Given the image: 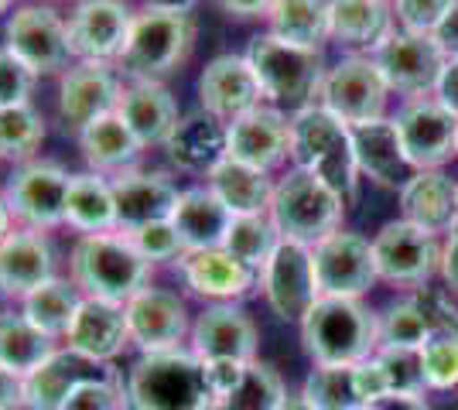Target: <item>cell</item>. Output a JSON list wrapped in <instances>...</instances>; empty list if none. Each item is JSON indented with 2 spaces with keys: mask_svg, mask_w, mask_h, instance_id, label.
I'll return each mask as SVG.
<instances>
[{
  "mask_svg": "<svg viewBox=\"0 0 458 410\" xmlns=\"http://www.w3.org/2000/svg\"><path fill=\"white\" fill-rule=\"evenodd\" d=\"M394 35V11L386 0H332L328 4V38L352 48V55L373 52Z\"/></svg>",
  "mask_w": 458,
  "mask_h": 410,
  "instance_id": "obj_31",
  "label": "cell"
},
{
  "mask_svg": "<svg viewBox=\"0 0 458 410\" xmlns=\"http://www.w3.org/2000/svg\"><path fill=\"white\" fill-rule=\"evenodd\" d=\"M386 93H390V86L380 76L377 62L369 55H345L325 72L318 106L343 120L345 127H360V123L383 117Z\"/></svg>",
  "mask_w": 458,
  "mask_h": 410,
  "instance_id": "obj_10",
  "label": "cell"
},
{
  "mask_svg": "<svg viewBox=\"0 0 458 410\" xmlns=\"http://www.w3.org/2000/svg\"><path fill=\"white\" fill-rule=\"evenodd\" d=\"M116 113L123 117L144 151L168 147V140L182 123L178 99L172 96V89L165 82H148V79H123Z\"/></svg>",
  "mask_w": 458,
  "mask_h": 410,
  "instance_id": "obj_21",
  "label": "cell"
},
{
  "mask_svg": "<svg viewBox=\"0 0 458 410\" xmlns=\"http://www.w3.org/2000/svg\"><path fill=\"white\" fill-rule=\"evenodd\" d=\"M0 410H28L24 400V380L0 366Z\"/></svg>",
  "mask_w": 458,
  "mask_h": 410,
  "instance_id": "obj_54",
  "label": "cell"
},
{
  "mask_svg": "<svg viewBox=\"0 0 458 410\" xmlns=\"http://www.w3.org/2000/svg\"><path fill=\"white\" fill-rule=\"evenodd\" d=\"M349 209L343 198L335 196L322 178L308 175L301 168H291L270 196V222L277 226L281 239H294L315 247L325 236L339 233L343 213Z\"/></svg>",
  "mask_w": 458,
  "mask_h": 410,
  "instance_id": "obj_7",
  "label": "cell"
},
{
  "mask_svg": "<svg viewBox=\"0 0 458 410\" xmlns=\"http://www.w3.org/2000/svg\"><path fill=\"white\" fill-rule=\"evenodd\" d=\"M191 45H195L191 14L140 7V11H134L127 45L116 59V72L123 79L165 82L172 72L185 65V59L191 55Z\"/></svg>",
  "mask_w": 458,
  "mask_h": 410,
  "instance_id": "obj_6",
  "label": "cell"
},
{
  "mask_svg": "<svg viewBox=\"0 0 458 410\" xmlns=\"http://www.w3.org/2000/svg\"><path fill=\"white\" fill-rule=\"evenodd\" d=\"M233 219L236 215L212 196L209 185H195V188H182V196L174 202L172 226L185 254H199V250H223Z\"/></svg>",
  "mask_w": 458,
  "mask_h": 410,
  "instance_id": "obj_27",
  "label": "cell"
},
{
  "mask_svg": "<svg viewBox=\"0 0 458 410\" xmlns=\"http://www.w3.org/2000/svg\"><path fill=\"white\" fill-rule=\"evenodd\" d=\"M394 123L414 172H438L445 161L458 155V117L435 96L407 99Z\"/></svg>",
  "mask_w": 458,
  "mask_h": 410,
  "instance_id": "obj_13",
  "label": "cell"
},
{
  "mask_svg": "<svg viewBox=\"0 0 458 410\" xmlns=\"http://www.w3.org/2000/svg\"><path fill=\"white\" fill-rule=\"evenodd\" d=\"M226 157L257 172H274L291 157V117L277 106H257L226 127Z\"/></svg>",
  "mask_w": 458,
  "mask_h": 410,
  "instance_id": "obj_20",
  "label": "cell"
},
{
  "mask_svg": "<svg viewBox=\"0 0 458 410\" xmlns=\"http://www.w3.org/2000/svg\"><path fill=\"white\" fill-rule=\"evenodd\" d=\"M277 243H281V233L270 222V215H236L223 250L236 256L240 264H247L250 271L260 273L277 250Z\"/></svg>",
  "mask_w": 458,
  "mask_h": 410,
  "instance_id": "obj_40",
  "label": "cell"
},
{
  "mask_svg": "<svg viewBox=\"0 0 458 410\" xmlns=\"http://www.w3.org/2000/svg\"><path fill=\"white\" fill-rule=\"evenodd\" d=\"M76 4H79V0H76Z\"/></svg>",
  "mask_w": 458,
  "mask_h": 410,
  "instance_id": "obj_64",
  "label": "cell"
},
{
  "mask_svg": "<svg viewBox=\"0 0 458 410\" xmlns=\"http://www.w3.org/2000/svg\"><path fill=\"white\" fill-rule=\"evenodd\" d=\"M0 297H7V291H4V284H0Z\"/></svg>",
  "mask_w": 458,
  "mask_h": 410,
  "instance_id": "obj_63",
  "label": "cell"
},
{
  "mask_svg": "<svg viewBox=\"0 0 458 410\" xmlns=\"http://www.w3.org/2000/svg\"><path fill=\"white\" fill-rule=\"evenodd\" d=\"M199 0H140V7H151V11H174V14H191Z\"/></svg>",
  "mask_w": 458,
  "mask_h": 410,
  "instance_id": "obj_59",
  "label": "cell"
},
{
  "mask_svg": "<svg viewBox=\"0 0 458 410\" xmlns=\"http://www.w3.org/2000/svg\"><path fill=\"white\" fill-rule=\"evenodd\" d=\"M414 305L420 308L424 322H428V332H458V308L452 305V297L441 291H431V288H418L411 294Z\"/></svg>",
  "mask_w": 458,
  "mask_h": 410,
  "instance_id": "obj_50",
  "label": "cell"
},
{
  "mask_svg": "<svg viewBox=\"0 0 458 410\" xmlns=\"http://www.w3.org/2000/svg\"><path fill=\"white\" fill-rule=\"evenodd\" d=\"M380 76L390 89L403 93L407 99H420L438 89V79L448 65V55L441 52L435 35H414V31H394L380 48L369 52Z\"/></svg>",
  "mask_w": 458,
  "mask_h": 410,
  "instance_id": "obj_11",
  "label": "cell"
},
{
  "mask_svg": "<svg viewBox=\"0 0 458 410\" xmlns=\"http://www.w3.org/2000/svg\"><path fill=\"white\" fill-rule=\"evenodd\" d=\"M69 280L82 297L127 305L137 291L151 284V264L137 254L127 233L79 236L69 254Z\"/></svg>",
  "mask_w": 458,
  "mask_h": 410,
  "instance_id": "obj_2",
  "label": "cell"
},
{
  "mask_svg": "<svg viewBox=\"0 0 458 410\" xmlns=\"http://www.w3.org/2000/svg\"><path fill=\"white\" fill-rule=\"evenodd\" d=\"M131 236V243L137 247V254L144 256L148 264H178L182 256H185V247H182V239L174 233L172 219H161V222H151V226H140L134 230Z\"/></svg>",
  "mask_w": 458,
  "mask_h": 410,
  "instance_id": "obj_47",
  "label": "cell"
},
{
  "mask_svg": "<svg viewBox=\"0 0 458 410\" xmlns=\"http://www.w3.org/2000/svg\"><path fill=\"white\" fill-rule=\"evenodd\" d=\"M72 175L55 161H31L11 172L4 185V202L21 230L52 233L65 226V198H69Z\"/></svg>",
  "mask_w": 458,
  "mask_h": 410,
  "instance_id": "obj_9",
  "label": "cell"
},
{
  "mask_svg": "<svg viewBox=\"0 0 458 410\" xmlns=\"http://www.w3.org/2000/svg\"><path fill=\"white\" fill-rule=\"evenodd\" d=\"M260 288L267 294L270 312L284 322H298L311 312V305L322 297L315 277V254L305 243L281 239L267 267L260 271Z\"/></svg>",
  "mask_w": 458,
  "mask_h": 410,
  "instance_id": "obj_14",
  "label": "cell"
},
{
  "mask_svg": "<svg viewBox=\"0 0 458 410\" xmlns=\"http://www.w3.org/2000/svg\"><path fill=\"white\" fill-rule=\"evenodd\" d=\"M247 62L260 79V89L267 106L298 113L305 106H315L325 82V62L318 48H301L274 35H257L247 48Z\"/></svg>",
  "mask_w": 458,
  "mask_h": 410,
  "instance_id": "obj_5",
  "label": "cell"
},
{
  "mask_svg": "<svg viewBox=\"0 0 458 410\" xmlns=\"http://www.w3.org/2000/svg\"><path fill=\"white\" fill-rule=\"evenodd\" d=\"M315 254V277L318 291L328 297H360L377 280V260H373V243L360 233H332L322 243L311 247Z\"/></svg>",
  "mask_w": 458,
  "mask_h": 410,
  "instance_id": "obj_16",
  "label": "cell"
},
{
  "mask_svg": "<svg viewBox=\"0 0 458 410\" xmlns=\"http://www.w3.org/2000/svg\"><path fill=\"white\" fill-rule=\"evenodd\" d=\"M4 48L21 59L35 76H62L72 65L69 48V18H62L52 4H21L4 24Z\"/></svg>",
  "mask_w": 458,
  "mask_h": 410,
  "instance_id": "obj_8",
  "label": "cell"
},
{
  "mask_svg": "<svg viewBox=\"0 0 458 410\" xmlns=\"http://www.w3.org/2000/svg\"><path fill=\"white\" fill-rule=\"evenodd\" d=\"M131 24H134V11L123 0H79L69 14L72 59L116 65L131 35Z\"/></svg>",
  "mask_w": 458,
  "mask_h": 410,
  "instance_id": "obj_15",
  "label": "cell"
},
{
  "mask_svg": "<svg viewBox=\"0 0 458 410\" xmlns=\"http://www.w3.org/2000/svg\"><path fill=\"white\" fill-rule=\"evenodd\" d=\"M96 366L79 359L76 352L58 349L52 359H45L38 370L24 376V400L28 410H62L69 393L76 390L86 376H93Z\"/></svg>",
  "mask_w": 458,
  "mask_h": 410,
  "instance_id": "obj_35",
  "label": "cell"
},
{
  "mask_svg": "<svg viewBox=\"0 0 458 410\" xmlns=\"http://www.w3.org/2000/svg\"><path fill=\"white\" fill-rule=\"evenodd\" d=\"M35 82H38V76L0 45V110L28 106L31 93H35Z\"/></svg>",
  "mask_w": 458,
  "mask_h": 410,
  "instance_id": "obj_48",
  "label": "cell"
},
{
  "mask_svg": "<svg viewBox=\"0 0 458 410\" xmlns=\"http://www.w3.org/2000/svg\"><path fill=\"white\" fill-rule=\"evenodd\" d=\"M301 342L318 366H356L380 349V325L360 297L322 294L301 318Z\"/></svg>",
  "mask_w": 458,
  "mask_h": 410,
  "instance_id": "obj_4",
  "label": "cell"
},
{
  "mask_svg": "<svg viewBox=\"0 0 458 410\" xmlns=\"http://www.w3.org/2000/svg\"><path fill=\"white\" fill-rule=\"evenodd\" d=\"M291 161L294 168L322 178L345 205L356 202L360 164H356L352 130L318 103L291 113Z\"/></svg>",
  "mask_w": 458,
  "mask_h": 410,
  "instance_id": "obj_3",
  "label": "cell"
},
{
  "mask_svg": "<svg viewBox=\"0 0 458 410\" xmlns=\"http://www.w3.org/2000/svg\"><path fill=\"white\" fill-rule=\"evenodd\" d=\"M420 359H424V380L431 390L458 387V332L428 335Z\"/></svg>",
  "mask_w": 458,
  "mask_h": 410,
  "instance_id": "obj_44",
  "label": "cell"
},
{
  "mask_svg": "<svg viewBox=\"0 0 458 410\" xmlns=\"http://www.w3.org/2000/svg\"><path fill=\"white\" fill-rule=\"evenodd\" d=\"M435 99H438L448 113L458 117V59H448V65H445V72H441V79H438Z\"/></svg>",
  "mask_w": 458,
  "mask_h": 410,
  "instance_id": "obj_53",
  "label": "cell"
},
{
  "mask_svg": "<svg viewBox=\"0 0 458 410\" xmlns=\"http://www.w3.org/2000/svg\"><path fill=\"white\" fill-rule=\"evenodd\" d=\"M373 260H377V273L383 280L424 288V280L435 271H441L438 236L424 233L407 219L386 222L373 239Z\"/></svg>",
  "mask_w": 458,
  "mask_h": 410,
  "instance_id": "obj_17",
  "label": "cell"
},
{
  "mask_svg": "<svg viewBox=\"0 0 458 410\" xmlns=\"http://www.w3.org/2000/svg\"><path fill=\"white\" fill-rule=\"evenodd\" d=\"M229 18H267L274 0H216Z\"/></svg>",
  "mask_w": 458,
  "mask_h": 410,
  "instance_id": "obj_57",
  "label": "cell"
},
{
  "mask_svg": "<svg viewBox=\"0 0 458 410\" xmlns=\"http://www.w3.org/2000/svg\"><path fill=\"white\" fill-rule=\"evenodd\" d=\"M247 366H243V363H229V359L206 363V376H209V387H212V393H216V400H219V410H223L229 393L236 390V383L243 380V370H247Z\"/></svg>",
  "mask_w": 458,
  "mask_h": 410,
  "instance_id": "obj_51",
  "label": "cell"
},
{
  "mask_svg": "<svg viewBox=\"0 0 458 410\" xmlns=\"http://www.w3.org/2000/svg\"><path fill=\"white\" fill-rule=\"evenodd\" d=\"M45 137H48L45 117L31 103L14 106V110H0V161H7L14 168L38 161Z\"/></svg>",
  "mask_w": 458,
  "mask_h": 410,
  "instance_id": "obj_39",
  "label": "cell"
},
{
  "mask_svg": "<svg viewBox=\"0 0 458 410\" xmlns=\"http://www.w3.org/2000/svg\"><path fill=\"white\" fill-rule=\"evenodd\" d=\"M131 410H219L206 363L191 349L144 352L127 372Z\"/></svg>",
  "mask_w": 458,
  "mask_h": 410,
  "instance_id": "obj_1",
  "label": "cell"
},
{
  "mask_svg": "<svg viewBox=\"0 0 458 410\" xmlns=\"http://www.w3.org/2000/svg\"><path fill=\"white\" fill-rule=\"evenodd\" d=\"M189 349L202 363L229 359V363H253L257 359V325L236 305H209L191 322Z\"/></svg>",
  "mask_w": 458,
  "mask_h": 410,
  "instance_id": "obj_22",
  "label": "cell"
},
{
  "mask_svg": "<svg viewBox=\"0 0 458 410\" xmlns=\"http://www.w3.org/2000/svg\"><path fill=\"white\" fill-rule=\"evenodd\" d=\"M403 219L424 233H452L458 222V181L445 172H414V178L401 188Z\"/></svg>",
  "mask_w": 458,
  "mask_h": 410,
  "instance_id": "obj_30",
  "label": "cell"
},
{
  "mask_svg": "<svg viewBox=\"0 0 458 410\" xmlns=\"http://www.w3.org/2000/svg\"><path fill=\"white\" fill-rule=\"evenodd\" d=\"M120 89H123V76L116 72V65L72 62L58 76V123L79 137L93 120L114 113L116 103H120Z\"/></svg>",
  "mask_w": 458,
  "mask_h": 410,
  "instance_id": "obj_12",
  "label": "cell"
},
{
  "mask_svg": "<svg viewBox=\"0 0 458 410\" xmlns=\"http://www.w3.org/2000/svg\"><path fill=\"white\" fill-rule=\"evenodd\" d=\"M76 140H79V151H82L86 168L96 172V175L116 178V175H127V172L140 168L144 147H140V140L131 134V127L123 123V117H120L116 110L106 113V117L93 120Z\"/></svg>",
  "mask_w": 458,
  "mask_h": 410,
  "instance_id": "obj_29",
  "label": "cell"
},
{
  "mask_svg": "<svg viewBox=\"0 0 458 410\" xmlns=\"http://www.w3.org/2000/svg\"><path fill=\"white\" fill-rule=\"evenodd\" d=\"M199 103L206 113H212L229 127L233 120L253 113L267 99H264L260 79L247 62V55H216L199 79Z\"/></svg>",
  "mask_w": 458,
  "mask_h": 410,
  "instance_id": "obj_19",
  "label": "cell"
},
{
  "mask_svg": "<svg viewBox=\"0 0 458 410\" xmlns=\"http://www.w3.org/2000/svg\"><path fill=\"white\" fill-rule=\"evenodd\" d=\"M110 185H114L120 233H134L140 226L172 219L174 202L182 196V188L174 185L168 172H148V168H134L127 175L110 178Z\"/></svg>",
  "mask_w": 458,
  "mask_h": 410,
  "instance_id": "obj_23",
  "label": "cell"
},
{
  "mask_svg": "<svg viewBox=\"0 0 458 410\" xmlns=\"http://www.w3.org/2000/svg\"><path fill=\"white\" fill-rule=\"evenodd\" d=\"M58 352V342L52 335L35 329L24 312H0V366L14 376L35 372Z\"/></svg>",
  "mask_w": 458,
  "mask_h": 410,
  "instance_id": "obj_37",
  "label": "cell"
},
{
  "mask_svg": "<svg viewBox=\"0 0 458 410\" xmlns=\"http://www.w3.org/2000/svg\"><path fill=\"white\" fill-rule=\"evenodd\" d=\"M315 410H366V400L356 387V366H318L311 370L301 390Z\"/></svg>",
  "mask_w": 458,
  "mask_h": 410,
  "instance_id": "obj_41",
  "label": "cell"
},
{
  "mask_svg": "<svg viewBox=\"0 0 458 410\" xmlns=\"http://www.w3.org/2000/svg\"><path fill=\"white\" fill-rule=\"evenodd\" d=\"M435 41L441 45V52L448 59H458V0L448 7V14L441 18V24L435 28Z\"/></svg>",
  "mask_w": 458,
  "mask_h": 410,
  "instance_id": "obj_55",
  "label": "cell"
},
{
  "mask_svg": "<svg viewBox=\"0 0 458 410\" xmlns=\"http://www.w3.org/2000/svg\"><path fill=\"white\" fill-rule=\"evenodd\" d=\"M383 376L390 393H407V397H420L428 380H424V359L420 349H380L377 352Z\"/></svg>",
  "mask_w": 458,
  "mask_h": 410,
  "instance_id": "obj_46",
  "label": "cell"
},
{
  "mask_svg": "<svg viewBox=\"0 0 458 410\" xmlns=\"http://www.w3.org/2000/svg\"><path fill=\"white\" fill-rule=\"evenodd\" d=\"M65 226L76 230L79 236L116 233V198L110 178L96 172H79L72 175L69 198H65Z\"/></svg>",
  "mask_w": 458,
  "mask_h": 410,
  "instance_id": "obj_33",
  "label": "cell"
},
{
  "mask_svg": "<svg viewBox=\"0 0 458 410\" xmlns=\"http://www.w3.org/2000/svg\"><path fill=\"white\" fill-rule=\"evenodd\" d=\"M277 410H315V407L308 404L301 393H284V400H281V407Z\"/></svg>",
  "mask_w": 458,
  "mask_h": 410,
  "instance_id": "obj_61",
  "label": "cell"
},
{
  "mask_svg": "<svg viewBox=\"0 0 458 410\" xmlns=\"http://www.w3.org/2000/svg\"><path fill=\"white\" fill-rule=\"evenodd\" d=\"M127 329L140 356L144 352H168L182 349V342L191 335V318L185 301L168 288H144L127 305Z\"/></svg>",
  "mask_w": 458,
  "mask_h": 410,
  "instance_id": "obj_18",
  "label": "cell"
},
{
  "mask_svg": "<svg viewBox=\"0 0 458 410\" xmlns=\"http://www.w3.org/2000/svg\"><path fill=\"white\" fill-rule=\"evenodd\" d=\"M14 4H18V0H0V14H4L7 7H14Z\"/></svg>",
  "mask_w": 458,
  "mask_h": 410,
  "instance_id": "obj_62",
  "label": "cell"
},
{
  "mask_svg": "<svg viewBox=\"0 0 458 410\" xmlns=\"http://www.w3.org/2000/svg\"><path fill=\"white\" fill-rule=\"evenodd\" d=\"M178 271L185 277L191 294L216 301V305H233L236 297H247L260 273L250 271L247 264H240L226 250H199V254H185L178 260Z\"/></svg>",
  "mask_w": 458,
  "mask_h": 410,
  "instance_id": "obj_25",
  "label": "cell"
},
{
  "mask_svg": "<svg viewBox=\"0 0 458 410\" xmlns=\"http://www.w3.org/2000/svg\"><path fill=\"white\" fill-rule=\"evenodd\" d=\"M206 185L233 215H267L274 181L267 172H257L250 164H240L233 157H223L209 175Z\"/></svg>",
  "mask_w": 458,
  "mask_h": 410,
  "instance_id": "obj_34",
  "label": "cell"
},
{
  "mask_svg": "<svg viewBox=\"0 0 458 410\" xmlns=\"http://www.w3.org/2000/svg\"><path fill=\"white\" fill-rule=\"evenodd\" d=\"M328 4L332 0H274L270 35L301 48H322L328 38Z\"/></svg>",
  "mask_w": 458,
  "mask_h": 410,
  "instance_id": "obj_38",
  "label": "cell"
},
{
  "mask_svg": "<svg viewBox=\"0 0 458 410\" xmlns=\"http://www.w3.org/2000/svg\"><path fill=\"white\" fill-rule=\"evenodd\" d=\"M352 130V147H356V164H360V175L373 178L383 188H403L414 168L403 155L401 134H397V123L394 120H369L360 127H349Z\"/></svg>",
  "mask_w": 458,
  "mask_h": 410,
  "instance_id": "obj_26",
  "label": "cell"
},
{
  "mask_svg": "<svg viewBox=\"0 0 458 410\" xmlns=\"http://www.w3.org/2000/svg\"><path fill=\"white\" fill-rule=\"evenodd\" d=\"M165 151L172 155V161L182 172L209 175L212 168L226 157V123L206 113V110L182 117Z\"/></svg>",
  "mask_w": 458,
  "mask_h": 410,
  "instance_id": "obj_32",
  "label": "cell"
},
{
  "mask_svg": "<svg viewBox=\"0 0 458 410\" xmlns=\"http://www.w3.org/2000/svg\"><path fill=\"white\" fill-rule=\"evenodd\" d=\"M377 325H380V349H424V342L431 335L414 297L390 305L377 318Z\"/></svg>",
  "mask_w": 458,
  "mask_h": 410,
  "instance_id": "obj_43",
  "label": "cell"
},
{
  "mask_svg": "<svg viewBox=\"0 0 458 410\" xmlns=\"http://www.w3.org/2000/svg\"><path fill=\"white\" fill-rule=\"evenodd\" d=\"M55 277V254L38 230H14L0 243V284L7 297H24Z\"/></svg>",
  "mask_w": 458,
  "mask_h": 410,
  "instance_id": "obj_28",
  "label": "cell"
},
{
  "mask_svg": "<svg viewBox=\"0 0 458 410\" xmlns=\"http://www.w3.org/2000/svg\"><path fill=\"white\" fill-rule=\"evenodd\" d=\"M441 277H445L448 291L458 294V222L448 233V247L441 250Z\"/></svg>",
  "mask_w": 458,
  "mask_h": 410,
  "instance_id": "obj_56",
  "label": "cell"
},
{
  "mask_svg": "<svg viewBox=\"0 0 458 410\" xmlns=\"http://www.w3.org/2000/svg\"><path fill=\"white\" fill-rule=\"evenodd\" d=\"M14 230H18V222H14V215H11L7 202H4V196H0V243L14 233Z\"/></svg>",
  "mask_w": 458,
  "mask_h": 410,
  "instance_id": "obj_60",
  "label": "cell"
},
{
  "mask_svg": "<svg viewBox=\"0 0 458 410\" xmlns=\"http://www.w3.org/2000/svg\"><path fill=\"white\" fill-rule=\"evenodd\" d=\"M366 410H431L424 404V397H407V393H383L380 400H373Z\"/></svg>",
  "mask_w": 458,
  "mask_h": 410,
  "instance_id": "obj_58",
  "label": "cell"
},
{
  "mask_svg": "<svg viewBox=\"0 0 458 410\" xmlns=\"http://www.w3.org/2000/svg\"><path fill=\"white\" fill-rule=\"evenodd\" d=\"M82 301H86V297L79 294V288L69 277H52V280H45L41 288H35L31 294L21 297V312H24V318H28L35 329H41L45 335H52L55 342H65V335L72 329Z\"/></svg>",
  "mask_w": 458,
  "mask_h": 410,
  "instance_id": "obj_36",
  "label": "cell"
},
{
  "mask_svg": "<svg viewBox=\"0 0 458 410\" xmlns=\"http://www.w3.org/2000/svg\"><path fill=\"white\" fill-rule=\"evenodd\" d=\"M127 346H131V329H127L123 305L86 297L76 322H72V329L65 335V349L76 352L79 359H86L93 366H106Z\"/></svg>",
  "mask_w": 458,
  "mask_h": 410,
  "instance_id": "obj_24",
  "label": "cell"
},
{
  "mask_svg": "<svg viewBox=\"0 0 458 410\" xmlns=\"http://www.w3.org/2000/svg\"><path fill=\"white\" fill-rule=\"evenodd\" d=\"M356 387H360V393H363L366 407H369L373 400H380L383 393H390L386 376H383L380 363H377V356L366 359V363H356Z\"/></svg>",
  "mask_w": 458,
  "mask_h": 410,
  "instance_id": "obj_52",
  "label": "cell"
},
{
  "mask_svg": "<svg viewBox=\"0 0 458 410\" xmlns=\"http://www.w3.org/2000/svg\"><path fill=\"white\" fill-rule=\"evenodd\" d=\"M284 393V380L277 376V370L253 359L243 370V380L236 383V390L226 397L223 410H277Z\"/></svg>",
  "mask_w": 458,
  "mask_h": 410,
  "instance_id": "obj_42",
  "label": "cell"
},
{
  "mask_svg": "<svg viewBox=\"0 0 458 410\" xmlns=\"http://www.w3.org/2000/svg\"><path fill=\"white\" fill-rule=\"evenodd\" d=\"M62 410H131L127 387L116 380L114 372H106V376L93 372L82 383H76V390L69 393Z\"/></svg>",
  "mask_w": 458,
  "mask_h": 410,
  "instance_id": "obj_45",
  "label": "cell"
},
{
  "mask_svg": "<svg viewBox=\"0 0 458 410\" xmlns=\"http://www.w3.org/2000/svg\"><path fill=\"white\" fill-rule=\"evenodd\" d=\"M455 0H397V18H401L403 31L414 35H435L441 18L448 14Z\"/></svg>",
  "mask_w": 458,
  "mask_h": 410,
  "instance_id": "obj_49",
  "label": "cell"
}]
</instances>
